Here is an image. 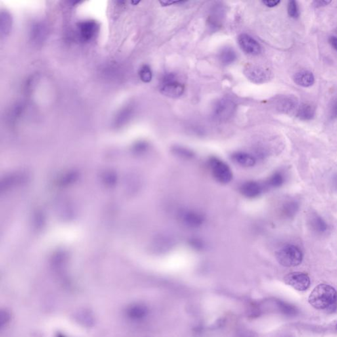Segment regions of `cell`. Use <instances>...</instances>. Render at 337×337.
I'll return each instance as SVG.
<instances>
[{
	"mask_svg": "<svg viewBox=\"0 0 337 337\" xmlns=\"http://www.w3.org/2000/svg\"><path fill=\"white\" fill-rule=\"evenodd\" d=\"M336 291L332 286L320 284L309 294L308 301L311 306L315 309L332 311L336 309Z\"/></svg>",
	"mask_w": 337,
	"mask_h": 337,
	"instance_id": "obj_1",
	"label": "cell"
},
{
	"mask_svg": "<svg viewBox=\"0 0 337 337\" xmlns=\"http://www.w3.org/2000/svg\"><path fill=\"white\" fill-rule=\"evenodd\" d=\"M278 262L284 267H295L302 262L303 255L297 246L287 244L276 252Z\"/></svg>",
	"mask_w": 337,
	"mask_h": 337,
	"instance_id": "obj_2",
	"label": "cell"
},
{
	"mask_svg": "<svg viewBox=\"0 0 337 337\" xmlns=\"http://www.w3.org/2000/svg\"><path fill=\"white\" fill-rule=\"evenodd\" d=\"M209 165L213 177L219 183L227 184L233 179V172L228 164L216 157L209 159Z\"/></svg>",
	"mask_w": 337,
	"mask_h": 337,
	"instance_id": "obj_3",
	"label": "cell"
},
{
	"mask_svg": "<svg viewBox=\"0 0 337 337\" xmlns=\"http://www.w3.org/2000/svg\"><path fill=\"white\" fill-rule=\"evenodd\" d=\"M161 92L168 98H179L184 94L185 86L177 79L174 73L166 74L162 79Z\"/></svg>",
	"mask_w": 337,
	"mask_h": 337,
	"instance_id": "obj_4",
	"label": "cell"
},
{
	"mask_svg": "<svg viewBox=\"0 0 337 337\" xmlns=\"http://www.w3.org/2000/svg\"><path fill=\"white\" fill-rule=\"evenodd\" d=\"M235 109L236 105L233 101L228 98L221 99L215 105L214 117L219 121H226L233 115Z\"/></svg>",
	"mask_w": 337,
	"mask_h": 337,
	"instance_id": "obj_5",
	"label": "cell"
},
{
	"mask_svg": "<svg viewBox=\"0 0 337 337\" xmlns=\"http://www.w3.org/2000/svg\"><path fill=\"white\" fill-rule=\"evenodd\" d=\"M284 283L298 291H305L310 286L309 276L304 273L294 272L288 274L284 278Z\"/></svg>",
	"mask_w": 337,
	"mask_h": 337,
	"instance_id": "obj_6",
	"label": "cell"
},
{
	"mask_svg": "<svg viewBox=\"0 0 337 337\" xmlns=\"http://www.w3.org/2000/svg\"><path fill=\"white\" fill-rule=\"evenodd\" d=\"M244 75L250 81L256 84L265 83L269 79V74L265 69L252 64H248L244 67Z\"/></svg>",
	"mask_w": 337,
	"mask_h": 337,
	"instance_id": "obj_7",
	"label": "cell"
},
{
	"mask_svg": "<svg viewBox=\"0 0 337 337\" xmlns=\"http://www.w3.org/2000/svg\"><path fill=\"white\" fill-rule=\"evenodd\" d=\"M238 42L242 51L246 54L257 56L262 51L260 44L246 34H241L238 38Z\"/></svg>",
	"mask_w": 337,
	"mask_h": 337,
	"instance_id": "obj_8",
	"label": "cell"
},
{
	"mask_svg": "<svg viewBox=\"0 0 337 337\" xmlns=\"http://www.w3.org/2000/svg\"><path fill=\"white\" fill-rule=\"evenodd\" d=\"M179 218L187 227L197 228L204 222V217L200 212L195 210H183L179 214Z\"/></svg>",
	"mask_w": 337,
	"mask_h": 337,
	"instance_id": "obj_9",
	"label": "cell"
},
{
	"mask_svg": "<svg viewBox=\"0 0 337 337\" xmlns=\"http://www.w3.org/2000/svg\"><path fill=\"white\" fill-rule=\"evenodd\" d=\"M98 25L94 21H85L79 25V35L84 41H90L98 33Z\"/></svg>",
	"mask_w": 337,
	"mask_h": 337,
	"instance_id": "obj_10",
	"label": "cell"
},
{
	"mask_svg": "<svg viewBox=\"0 0 337 337\" xmlns=\"http://www.w3.org/2000/svg\"><path fill=\"white\" fill-rule=\"evenodd\" d=\"M126 315L128 319L133 321H141L148 315V309L142 304H134L129 305L126 309Z\"/></svg>",
	"mask_w": 337,
	"mask_h": 337,
	"instance_id": "obj_11",
	"label": "cell"
},
{
	"mask_svg": "<svg viewBox=\"0 0 337 337\" xmlns=\"http://www.w3.org/2000/svg\"><path fill=\"white\" fill-rule=\"evenodd\" d=\"M263 187L256 181H248L243 183L240 188V192L244 197L255 199L262 193Z\"/></svg>",
	"mask_w": 337,
	"mask_h": 337,
	"instance_id": "obj_12",
	"label": "cell"
},
{
	"mask_svg": "<svg viewBox=\"0 0 337 337\" xmlns=\"http://www.w3.org/2000/svg\"><path fill=\"white\" fill-rule=\"evenodd\" d=\"M231 159L238 165L244 167H254L256 163V159L250 153L238 151L231 155Z\"/></svg>",
	"mask_w": 337,
	"mask_h": 337,
	"instance_id": "obj_13",
	"label": "cell"
},
{
	"mask_svg": "<svg viewBox=\"0 0 337 337\" xmlns=\"http://www.w3.org/2000/svg\"><path fill=\"white\" fill-rule=\"evenodd\" d=\"M293 80L297 85L302 87H310L315 83V77L313 73L309 71L303 70L295 74Z\"/></svg>",
	"mask_w": 337,
	"mask_h": 337,
	"instance_id": "obj_14",
	"label": "cell"
},
{
	"mask_svg": "<svg viewBox=\"0 0 337 337\" xmlns=\"http://www.w3.org/2000/svg\"><path fill=\"white\" fill-rule=\"evenodd\" d=\"M315 109L310 104H303L299 107L297 111V117L302 121H309L314 117Z\"/></svg>",
	"mask_w": 337,
	"mask_h": 337,
	"instance_id": "obj_15",
	"label": "cell"
},
{
	"mask_svg": "<svg viewBox=\"0 0 337 337\" xmlns=\"http://www.w3.org/2000/svg\"><path fill=\"white\" fill-rule=\"evenodd\" d=\"M237 58L235 50L230 47L223 48L219 54V60L224 65H230L235 62Z\"/></svg>",
	"mask_w": 337,
	"mask_h": 337,
	"instance_id": "obj_16",
	"label": "cell"
},
{
	"mask_svg": "<svg viewBox=\"0 0 337 337\" xmlns=\"http://www.w3.org/2000/svg\"><path fill=\"white\" fill-rule=\"evenodd\" d=\"M297 104L298 102L294 97H284L281 101H279L278 107L280 111L284 113H289L296 108Z\"/></svg>",
	"mask_w": 337,
	"mask_h": 337,
	"instance_id": "obj_17",
	"label": "cell"
},
{
	"mask_svg": "<svg viewBox=\"0 0 337 337\" xmlns=\"http://www.w3.org/2000/svg\"><path fill=\"white\" fill-rule=\"evenodd\" d=\"M76 319L80 323L85 326H93L94 324V318L91 311L86 310V309L79 311L76 314Z\"/></svg>",
	"mask_w": 337,
	"mask_h": 337,
	"instance_id": "obj_18",
	"label": "cell"
},
{
	"mask_svg": "<svg viewBox=\"0 0 337 337\" xmlns=\"http://www.w3.org/2000/svg\"><path fill=\"white\" fill-rule=\"evenodd\" d=\"M276 306L278 307L281 312L286 315H294L296 314L297 309L293 305L284 302L283 301H276Z\"/></svg>",
	"mask_w": 337,
	"mask_h": 337,
	"instance_id": "obj_19",
	"label": "cell"
},
{
	"mask_svg": "<svg viewBox=\"0 0 337 337\" xmlns=\"http://www.w3.org/2000/svg\"><path fill=\"white\" fill-rule=\"evenodd\" d=\"M284 182V177L281 173H275L271 176L267 180L266 184L267 187L277 188L281 186Z\"/></svg>",
	"mask_w": 337,
	"mask_h": 337,
	"instance_id": "obj_20",
	"label": "cell"
},
{
	"mask_svg": "<svg viewBox=\"0 0 337 337\" xmlns=\"http://www.w3.org/2000/svg\"><path fill=\"white\" fill-rule=\"evenodd\" d=\"M311 225L316 231L323 233L327 229V224L320 216H315L311 220Z\"/></svg>",
	"mask_w": 337,
	"mask_h": 337,
	"instance_id": "obj_21",
	"label": "cell"
},
{
	"mask_svg": "<svg viewBox=\"0 0 337 337\" xmlns=\"http://www.w3.org/2000/svg\"><path fill=\"white\" fill-rule=\"evenodd\" d=\"M139 76H140L141 81L146 83H149L152 79L153 76L150 67L146 65L142 66L139 72Z\"/></svg>",
	"mask_w": 337,
	"mask_h": 337,
	"instance_id": "obj_22",
	"label": "cell"
},
{
	"mask_svg": "<svg viewBox=\"0 0 337 337\" xmlns=\"http://www.w3.org/2000/svg\"><path fill=\"white\" fill-rule=\"evenodd\" d=\"M173 151H174V152L178 155V156L187 158V159L193 157L194 155H195L193 151L189 150L188 149L185 148V147H183L177 146L174 147Z\"/></svg>",
	"mask_w": 337,
	"mask_h": 337,
	"instance_id": "obj_23",
	"label": "cell"
},
{
	"mask_svg": "<svg viewBox=\"0 0 337 337\" xmlns=\"http://www.w3.org/2000/svg\"><path fill=\"white\" fill-rule=\"evenodd\" d=\"M288 13L289 16L292 18L296 19L298 18L299 11L296 1H290L288 2Z\"/></svg>",
	"mask_w": 337,
	"mask_h": 337,
	"instance_id": "obj_24",
	"label": "cell"
},
{
	"mask_svg": "<svg viewBox=\"0 0 337 337\" xmlns=\"http://www.w3.org/2000/svg\"><path fill=\"white\" fill-rule=\"evenodd\" d=\"M329 117L331 119L337 118V96L332 100L329 108Z\"/></svg>",
	"mask_w": 337,
	"mask_h": 337,
	"instance_id": "obj_25",
	"label": "cell"
},
{
	"mask_svg": "<svg viewBox=\"0 0 337 337\" xmlns=\"http://www.w3.org/2000/svg\"><path fill=\"white\" fill-rule=\"evenodd\" d=\"M11 319V315L9 311L7 310L1 311V328H3L4 326L7 325L9 323Z\"/></svg>",
	"mask_w": 337,
	"mask_h": 337,
	"instance_id": "obj_26",
	"label": "cell"
},
{
	"mask_svg": "<svg viewBox=\"0 0 337 337\" xmlns=\"http://www.w3.org/2000/svg\"><path fill=\"white\" fill-rule=\"evenodd\" d=\"M297 209H298V205H297L296 202H290V204H287V206L284 208L286 214L288 215L294 214V212H296Z\"/></svg>",
	"mask_w": 337,
	"mask_h": 337,
	"instance_id": "obj_27",
	"label": "cell"
},
{
	"mask_svg": "<svg viewBox=\"0 0 337 337\" xmlns=\"http://www.w3.org/2000/svg\"><path fill=\"white\" fill-rule=\"evenodd\" d=\"M262 3L265 6H267V7L274 8L279 5L281 3V2L279 1V0H264V1L262 2Z\"/></svg>",
	"mask_w": 337,
	"mask_h": 337,
	"instance_id": "obj_28",
	"label": "cell"
},
{
	"mask_svg": "<svg viewBox=\"0 0 337 337\" xmlns=\"http://www.w3.org/2000/svg\"><path fill=\"white\" fill-rule=\"evenodd\" d=\"M235 337H255V334L250 330H242L239 332Z\"/></svg>",
	"mask_w": 337,
	"mask_h": 337,
	"instance_id": "obj_29",
	"label": "cell"
},
{
	"mask_svg": "<svg viewBox=\"0 0 337 337\" xmlns=\"http://www.w3.org/2000/svg\"><path fill=\"white\" fill-rule=\"evenodd\" d=\"M330 1H323V0H319V1H314L313 2V6L315 8H321L324 7V6H327L328 4L330 3Z\"/></svg>",
	"mask_w": 337,
	"mask_h": 337,
	"instance_id": "obj_30",
	"label": "cell"
},
{
	"mask_svg": "<svg viewBox=\"0 0 337 337\" xmlns=\"http://www.w3.org/2000/svg\"><path fill=\"white\" fill-rule=\"evenodd\" d=\"M329 42L330 45L332 46V48L337 51V37H330Z\"/></svg>",
	"mask_w": 337,
	"mask_h": 337,
	"instance_id": "obj_31",
	"label": "cell"
},
{
	"mask_svg": "<svg viewBox=\"0 0 337 337\" xmlns=\"http://www.w3.org/2000/svg\"><path fill=\"white\" fill-rule=\"evenodd\" d=\"M192 245H193L194 247L198 248V249H200V248L203 247V244H202V242L199 241H198V239L193 241Z\"/></svg>",
	"mask_w": 337,
	"mask_h": 337,
	"instance_id": "obj_32",
	"label": "cell"
},
{
	"mask_svg": "<svg viewBox=\"0 0 337 337\" xmlns=\"http://www.w3.org/2000/svg\"><path fill=\"white\" fill-rule=\"evenodd\" d=\"M56 337H66V336H65L64 334L61 333V332H59V333L57 334Z\"/></svg>",
	"mask_w": 337,
	"mask_h": 337,
	"instance_id": "obj_33",
	"label": "cell"
},
{
	"mask_svg": "<svg viewBox=\"0 0 337 337\" xmlns=\"http://www.w3.org/2000/svg\"><path fill=\"white\" fill-rule=\"evenodd\" d=\"M284 337H290V336H284Z\"/></svg>",
	"mask_w": 337,
	"mask_h": 337,
	"instance_id": "obj_34",
	"label": "cell"
},
{
	"mask_svg": "<svg viewBox=\"0 0 337 337\" xmlns=\"http://www.w3.org/2000/svg\"><path fill=\"white\" fill-rule=\"evenodd\" d=\"M336 328H337V325H336Z\"/></svg>",
	"mask_w": 337,
	"mask_h": 337,
	"instance_id": "obj_35",
	"label": "cell"
}]
</instances>
